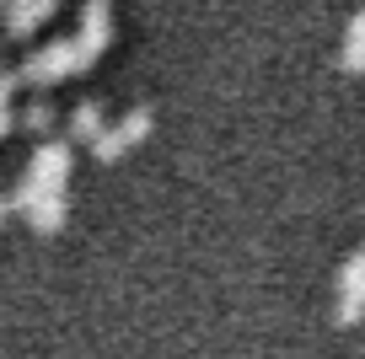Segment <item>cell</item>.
<instances>
[{
	"label": "cell",
	"mask_w": 365,
	"mask_h": 359,
	"mask_svg": "<svg viewBox=\"0 0 365 359\" xmlns=\"http://www.w3.org/2000/svg\"><path fill=\"white\" fill-rule=\"evenodd\" d=\"M113 43V6L108 0H86V11H81V33H76V48H81V65H97Z\"/></svg>",
	"instance_id": "3957f363"
},
{
	"label": "cell",
	"mask_w": 365,
	"mask_h": 359,
	"mask_svg": "<svg viewBox=\"0 0 365 359\" xmlns=\"http://www.w3.org/2000/svg\"><path fill=\"white\" fill-rule=\"evenodd\" d=\"M59 0H6V11H0V22H6V38H33L38 27L54 16Z\"/></svg>",
	"instance_id": "5b68a950"
},
{
	"label": "cell",
	"mask_w": 365,
	"mask_h": 359,
	"mask_svg": "<svg viewBox=\"0 0 365 359\" xmlns=\"http://www.w3.org/2000/svg\"><path fill=\"white\" fill-rule=\"evenodd\" d=\"M6 214H11V199H0V225H6Z\"/></svg>",
	"instance_id": "5bb4252c"
},
{
	"label": "cell",
	"mask_w": 365,
	"mask_h": 359,
	"mask_svg": "<svg viewBox=\"0 0 365 359\" xmlns=\"http://www.w3.org/2000/svg\"><path fill=\"white\" fill-rule=\"evenodd\" d=\"M124 135H118V129L113 124H103V129H97V140H91V156H97V161H103V167H113V161L118 156H124Z\"/></svg>",
	"instance_id": "9c48e42d"
},
{
	"label": "cell",
	"mask_w": 365,
	"mask_h": 359,
	"mask_svg": "<svg viewBox=\"0 0 365 359\" xmlns=\"http://www.w3.org/2000/svg\"><path fill=\"white\" fill-rule=\"evenodd\" d=\"M344 70L365 76V6L349 16V33H344Z\"/></svg>",
	"instance_id": "52a82bcc"
},
{
	"label": "cell",
	"mask_w": 365,
	"mask_h": 359,
	"mask_svg": "<svg viewBox=\"0 0 365 359\" xmlns=\"http://www.w3.org/2000/svg\"><path fill=\"white\" fill-rule=\"evenodd\" d=\"M150 124H156V118H150V108H135V113H129V118H118V124H113V129H118V135H124V145H129V150H135V145H140V140H145V135H150Z\"/></svg>",
	"instance_id": "30bf717a"
},
{
	"label": "cell",
	"mask_w": 365,
	"mask_h": 359,
	"mask_svg": "<svg viewBox=\"0 0 365 359\" xmlns=\"http://www.w3.org/2000/svg\"><path fill=\"white\" fill-rule=\"evenodd\" d=\"M97 129H103V108H97V102H81V108L70 113V145H91Z\"/></svg>",
	"instance_id": "ba28073f"
},
{
	"label": "cell",
	"mask_w": 365,
	"mask_h": 359,
	"mask_svg": "<svg viewBox=\"0 0 365 359\" xmlns=\"http://www.w3.org/2000/svg\"><path fill=\"white\" fill-rule=\"evenodd\" d=\"M81 48H76V38H54V43H43V48H33L27 54V65L16 70L22 76V86H59V80H70V76H81Z\"/></svg>",
	"instance_id": "7a4b0ae2"
},
{
	"label": "cell",
	"mask_w": 365,
	"mask_h": 359,
	"mask_svg": "<svg viewBox=\"0 0 365 359\" xmlns=\"http://www.w3.org/2000/svg\"><path fill=\"white\" fill-rule=\"evenodd\" d=\"M0 11H6V0H0Z\"/></svg>",
	"instance_id": "9a60e30c"
},
{
	"label": "cell",
	"mask_w": 365,
	"mask_h": 359,
	"mask_svg": "<svg viewBox=\"0 0 365 359\" xmlns=\"http://www.w3.org/2000/svg\"><path fill=\"white\" fill-rule=\"evenodd\" d=\"M70 182V140H48V145H38V156L27 161L22 182H16V199L11 209H22L27 199H38V193H54Z\"/></svg>",
	"instance_id": "6da1fadb"
},
{
	"label": "cell",
	"mask_w": 365,
	"mask_h": 359,
	"mask_svg": "<svg viewBox=\"0 0 365 359\" xmlns=\"http://www.w3.org/2000/svg\"><path fill=\"white\" fill-rule=\"evenodd\" d=\"M16 129V113H11V102H0V140Z\"/></svg>",
	"instance_id": "4fadbf2b"
},
{
	"label": "cell",
	"mask_w": 365,
	"mask_h": 359,
	"mask_svg": "<svg viewBox=\"0 0 365 359\" xmlns=\"http://www.w3.org/2000/svg\"><path fill=\"white\" fill-rule=\"evenodd\" d=\"M16 86H22V76H16V70H0V102H11Z\"/></svg>",
	"instance_id": "7c38bea8"
},
{
	"label": "cell",
	"mask_w": 365,
	"mask_h": 359,
	"mask_svg": "<svg viewBox=\"0 0 365 359\" xmlns=\"http://www.w3.org/2000/svg\"><path fill=\"white\" fill-rule=\"evenodd\" d=\"M22 214H27V225H33L38 236H54L59 225L70 220V199H65V188L38 193V199H27V204H22Z\"/></svg>",
	"instance_id": "8992f818"
},
{
	"label": "cell",
	"mask_w": 365,
	"mask_h": 359,
	"mask_svg": "<svg viewBox=\"0 0 365 359\" xmlns=\"http://www.w3.org/2000/svg\"><path fill=\"white\" fill-rule=\"evenodd\" d=\"M365 316V252H349L339 269V306H333V322L354 327Z\"/></svg>",
	"instance_id": "277c9868"
},
{
	"label": "cell",
	"mask_w": 365,
	"mask_h": 359,
	"mask_svg": "<svg viewBox=\"0 0 365 359\" xmlns=\"http://www.w3.org/2000/svg\"><path fill=\"white\" fill-rule=\"evenodd\" d=\"M16 124H22L27 135H48V129H54V108H48V102H33V108H27Z\"/></svg>",
	"instance_id": "8fae6325"
},
{
	"label": "cell",
	"mask_w": 365,
	"mask_h": 359,
	"mask_svg": "<svg viewBox=\"0 0 365 359\" xmlns=\"http://www.w3.org/2000/svg\"><path fill=\"white\" fill-rule=\"evenodd\" d=\"M0 70H6V65H0Z\"/></svg>",
	"instance_id": "2e32d148"
}]
</instances>
